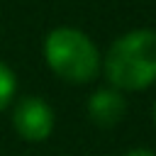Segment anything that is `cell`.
<instances>
[{
    "mask_svg": "<svg viewBox=\"0 0 156 156\" xmlns=\"http://www.w3.org/2000/svg\"><path fill=\"white\" fill-rule=\"evenodd\" d=\"M15 88H17V83H15L12 71H10L5 63H0V110L7 107V102H10L12 95H15Z\"/></svg>",
    "mask_w": 156,
    "mask_h": 156,
    "instance_id": "cell-5",
    "label": "cell"
},
{
    "mask_svg": "<svg viewBox=\"0 0 156 156\" xmlns=\"http://www.w3.org/2000/svg\"><path fill=\"white\" fill-rule=\"evenodd\" d=\"M127 102L115 90H98L88 100V115L98 127H115L124 117Z\"/></svg>",
    "mask_w": 156,
    "mask_h": 156,
    "instance_id": "cell-4",
    "label": "cell"
},
{
    "mask_svg": "<svg viewBox=\"0 0 156 156\" xmlns=\"http://www.w3.org/2000/svg\"><path fill=\"white\" fill-rule=\"evenodd\" d=\"M127 156H156L154 151H149V149H132Z\"/></svg>",
    "mask_w": 156,
    "mask_h": 156,
    "instance_id": "cell-6",
    "label": "cell"
},
{
    "mask_svg": "<svg viewBox=\"0 0 156 156\" xmlns=\"http://www.w3.org/2000/svg\"><path fill=\"white\" fill-rule=\"evenodd\" d=\"M44 56L51 71L71 83H88L98 73V49L83 32L71 27H58L46 37Z\"/></svg>",
    "mask_w": 156,
    "mask_h": 156,
    "instance_id": "cell-2",
    "label": "cell"
},
{
    "mask_svg": "<svg viewBox=\"0 0 156 156\" xmlns=\"http://www.w3.org/2000/svg\"><path fill=\"white\" fill-rule=\"evenodd\" d=\"M105 73L122 90H141L156 80V32L136 29L117 39L105 58Z\"/></svg>",
    "mask_w": 156,
    "mask_h": 156,
    "instance_id": "cell-1",
    "label": "cell"
},
{
    "mask_svg": "<svg viewBox=\"0 0 156 156\" xmlns=\"http://www.w3.org/2000/svg\"><path fill=\"white\" fill-rule=\"evenodd\" d=\"M17 134L27 141H44L54 129V112L41 98H24L12 117Z\"/></svg>",
    "mask_w": 156,
    "mask_h": 156,
    "instance_id": "cell-3",
    "label": "cell"
}]
</instances>
